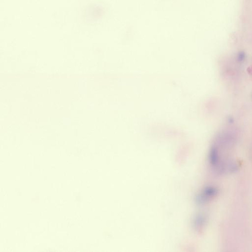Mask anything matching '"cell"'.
<instances>
[{
    "mask_svg": "<svg viewBox=\"0 0 252 252\" xmlns=\"http://www.w3.org/2000/svg\"><path fill=\"white\" fill-rule=\"evenodd\" d=\"M206 221L205 217L203 215H199L196 220V225L197 227H201L204 224V222Z\"/></svg>",
    "mask_w": 252,
    "mask_h": 252,
    "instance_id": "cell-3",
    "label": "cell"
},
{
    "mask_svg": "<svg viewBox=\"0 0 252 252\" xmlns=\"http://www.w3.org/2000/svg\"><path fill=\"white\" fill-rule=\"evenodd\" d=\"M218 190L213 187H208L204 189L202 194L199 195L197 201L198 203L202 204L208 201L209 198L213 197L217 194Z\"/></svg>",
    "mask_w": 252,
    "mask_h": 252,
    "instance_id": "cell-1",
    "label": "cell"
},
{
    "mask_svg": "<svg viewBox=\"0 0 252 252\" xmlns=\"http://www.w3.org/2000/svg\"><path fill=\"white\" fill-rule=\"evenodd\" d=\"M209 159L210 162L213 166L216 165L219 161V154L218 153L217 150L215 147L212 148L211 150L210 151Z\"/></svg>",
    "mask_w": 252,
    "mask_h": 252,
    "instance_id": "cell-2",
    "label": "cell"
}]
</instances>
